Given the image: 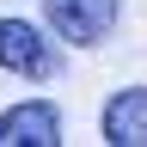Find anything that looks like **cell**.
<instances>
[{
	"instance_id": "3",
	"label": "cell",
	"mask_w": 147,
	"mask_h": 147,
	"mask_svg": "<svg viewBox=\"0 0 147 147\" xmlns=\"http://www.w3.org/2000/svg\"><path fill=\"white\" fill-rule=\"evenodd\" d=\"M61 141V110L31 98V104H12L0 117V147H55Z\"/></svg>"
},
{
	"instance_id": "2",
	"label": "cell",
	"mask_w": 147,
	"mask_h": 147,
	"mask_svg": "<svg viewBox=\"0 0 147 147\" xmlns=\"http://www.w3.org/2000/svg\"><path fill=\"white\" fill-rule=\"evenodd\" d=\"M0 67L18 74V80H55L61 55H55V43H49L37 25H25V18H0Z\"/></svg>"
},
{
	"instance_id": "4",
	"label": "cell",
	"mask_w": 147,
	"mask_h": 147,
	"mask_svg": "<svg viewBox=\"0 0 147 147\" xmlns=\"http://www.w3.org/2000/svg\"><path fill=\"white\" fill-rule=\"evenodd\" d=\"M104 141L110 147H147V86H129L104 104Z\"/></svg>"
},
{
	"instance_id": "1",
	"label": "cell",
	"mask_w": 147,
	"mask_h": 147,
	"mask_svg": "<svg viewBox=\"0 0 147 147\" xmlns=\"http://www.w3.org/2000/svg\"><path fill=\"white\" fill-rule=\"evenodd\" d=\"M117 12H123V0H43L49 31L74 49H98L117 25Z\"/></svg>"
}]
</instances>
